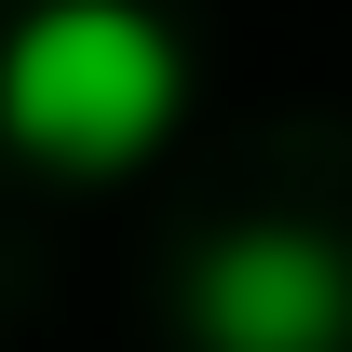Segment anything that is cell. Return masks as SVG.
I'll list each match as a JSON object with an SVG mask.
<instances>
[{"label":"cell","mask_w":352,"mask_h":352,"mask_svg":"<svg viewBox=\"0 0 352 352\" xmlns=\"http://www.w3.org/2000/svg\"><path fill=\"white\" fill-rule=\"evenodd\" d=\"M190 339L204 352H339L352 339V244L298 217L217 230L190 258Z\"/></svg>","instance_id":"2"},{"label":"cell","mask_w":352,"mask_h":352,"mask_svg":"<svg viewBox=\"0 0 352 352\" xmlns=\"http://www.w3.org/2000/svg\"><path fill=\"white\" fill-rule=\"evenodd\" d=\"M176 122V28L122 14V0H54L0 41V135L41 149V163H135Z\"/></svg>","instance_id":"1"}]
</instances>
